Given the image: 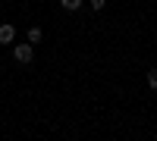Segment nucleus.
I'll return each instance as SVG.
<instances>
[{
  "instance_id": "f257e3e1",
  "label": "nucleus",
  "mask_w": 157,
  "mask_h": 141,
  "mask_svg": "<svg viewBox=\"0 0 157 141\" xmlns=\"http://www.w3.org/2000/svg\"><path fill=\"white\" fill-rule=\"evenodd\" d=\"M13 57H16V63L29 66V63L35 60V47L32 44H16V47H13Z\"/></svg>"
},
{
  "instance_id": "f03ea898",
  "label": "nucleus",
  "mask_w": 157,
  "mask_h": 141,
  "mask_svg": "<svg viewBox=\"0 0 157 141\" xmlns=\"http://www.w3.org/2000/svg\"><path fill=\"white\" fill-rule=\"evenodd\" d=\"M13 38H16V28L13 25H0V44H13Z\"/></svg>"
},
{
  "instance_id": "7ed1b4c3",
  "label": "nucleus",
  "mask_w": 157,
  "mask_h": 141,
  "mask_svg": "<svg viewBox=\"0 0 157 141\" xmlns=\"http://www.w3.org/2000/svg\"><path fill=\"white\" fill-rule=\"evenodd\" d=\"M41 38H44V32L38 28V25H32V28H29V44H38Z\"/></svg>"
},
{
  "instance_id": "20e7f679",
  "label": "nucleus",
  "mask_w": 157,
  "mask_h": 141,
  "mask_svg": "<svg viewBox=\"0 0 157 141\" xmlns=\"http://www.w3.org/2000/svg\"><path fill=\"white\" fill-rule=\"evenodd\" d=\"M60 6L66 9V13H75L78 6H82V0H60Z\"/></svg>"
},
{
  "instance_id": "39448f33",
  "label": "nucleus",
  "mask_w": 157,
  "mask_h": 141,
  "mask_svg": "<svg viewBox=\"0 0 157 141\" xmlns=\"http://www.w3.org/2000/svg\"><path fill=\"white\" fill-rule=\"evenodd\" d=\"M148 88L157 91V69H148Z\"/></svg>"
},
{
  "instance_id": "423d86ee",
  "label": "nucleus",
  "mask_w": 157,
  "mask_h": 141,
  "mask_svg": "<svg viewBox=\"0 0 157 141\" xmlns=\"http://www.w3.org/2000/svg\"><path fill=\"white\" fill-rule=\"evenodd\" d=\"M88 3H91V9H94V13H101L104 6H107V0H88Z\"/></svg>"
}]
</instances>
